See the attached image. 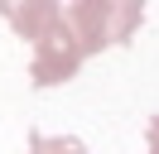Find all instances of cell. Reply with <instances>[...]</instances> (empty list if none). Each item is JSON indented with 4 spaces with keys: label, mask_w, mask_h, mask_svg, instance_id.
<instances>
[{
    "label": "cell",
    "mask_w": 159,
    "mask_h": 154,
    "mask_svg": "<svg viewBox=\"0 0 159 154\" xmlns=\"http://www.w3.org/2000/svg\"><path fill=\"white\" fill-rule=\"evenodd\" d=\"M0 15L24 43L34 48L29 53V82L39 87H58L68 77H77L82 67V48L68 29V15H63L58 0H0Z\"/></svg>",
    "instance_id": "1"
},
{
    "label": "cell",
    "mask_w": 159,
    "mask_h": 154,
    "mask_svg": "<svg viewBox=\"0 0 159 154\" xmlns=\"http://www.w3.org/2000/svg\"><path fill=\"white\" fill-rule=\"evenodd\" d=\"M63 15H68L77 48L92 58L101 48H120L135 38L140 19H145V0H72Z\"/></svg>",
    "instance_id": "2"
},
{
    "label": "cell",
    "mask_w": 159,
    "mask_h": 154,
    "mask_svg": "<svg viewBox=\"0 0 159 154\" xmlns=\"http://www.w3.org/2000/svg\"><path fill=\"white\" fill-rule=\"evenodd\" d=\"M29 154H87V144L77 135H43L29 130Z\"/></svg>",
    "instance_id": "3"
},
{
    "label": "cell",
    "mask_w": 159,
    "mask_h": 154,
    "mask_svg": "<svg viewBox=\"0 0 159 154\" xmlns=\"http://www.w3.org/2000/svg\"><path fill=\"white\" fill-rule=\"evenodd\" d=\"M145 144H149V154H159V116H149V130H145Z\"/></svg>",
    "instance_id": "4"
}]
</instances>
